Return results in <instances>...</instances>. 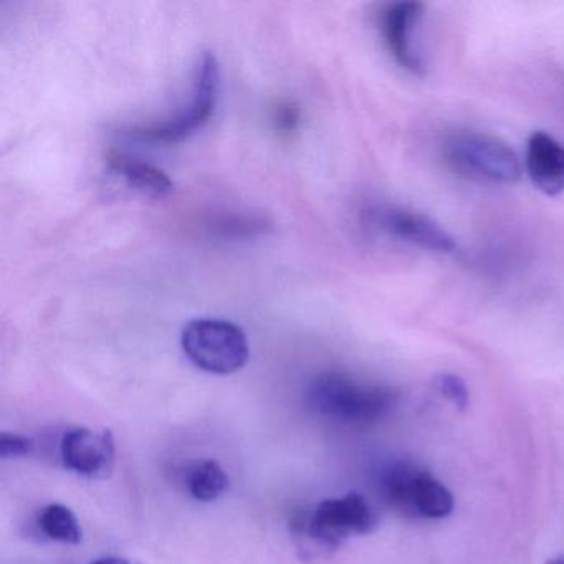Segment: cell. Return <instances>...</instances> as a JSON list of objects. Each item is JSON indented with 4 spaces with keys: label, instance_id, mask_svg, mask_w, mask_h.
Masks as SVG:
<instances>
[{
    "label": "cell",
    "instance_id": "cell-3",
    "mask_svg": "<svg viewBox=\"0 0 564 564\" xmlns=\"http://www.w3.org/2000/svg\"><path fill=\"white\" fill-rule=\"evenodd\" d=\"M386 503L405 518L442 520L454 511V495L429 470L395 462L382 471L379 480Z\"/></svg>",
    "mask_w": 564,
    "mask_h": 564
},
{
    "label": "cell",
    "instance_id": "cell-7",
    "mask_svg": "<svg viewBox=\"0 0 564 564\" xmlns=\"http://www.w3.org/2000/svg\"><path fill=\"white\" fill-rule=\"evenodd\" d=\"M366 220L372 229L392 239L411 243L434 253H454V236L432 217L399 206H375L366 210Z\"/></svg>",
    "mask_w": 564,
    "mask_h": 564
},
{
    "label": "cell",
    "instance_id": "cell-1",
    "mask_svg": "<svg viewBox=\"0 0 564 564\" xmlns=\"http://www.w3.org/2000/svg\"><path fill=\"white\" fill-rule=\"evenodd\" d=\"M378 517L358 491L326 498L312 510L292 518V531L300 547L310 554L332 553L352 536L375 531Z\"/></svg>",
    "mask_w": 564,
    "mask_h": 564
},
{
    "label": "cell",
    "instance_id": "cell-14",
    "mask_svg": "<svg viewBox=\"0 0 564 564\" xmlns=\"http://www.w3.org/2000/svg\"><path fill=\"white\" fill-rule=\"evenodd\" d=\"M39 530L48 538L64 544H78L84 540V530L77 514L62 503H51L39 514Z\"/></svg>",
    "mask_w": 564,
    "mask_h": 564
},
{
    "label": "cell",
    "instance_id": "cell-5",
    "mask_svg": "<svg viewBox=\"0 0 564 564\" xmlns=\"http://www.w3.org/2000/svg\"><path fill=\"white\" fill-rule=\"evenodd\" d=\"M181 346L194 366L210 375H234L250 358L246 333L227 319H193L184 326Z\"/></svg>",
    "mask_w": 564,
    "mask_h": 564
},
{
    "label": "cell",
    "instance_id": "cell-11",
    "mask_svg": "<svg viewBox=\"0 0 564 564\" xmlns=\"http://www.w3.org/2000/svg\"><path fill=\"white\" fill-rule=\"evenodd\" d=\"M107 163L111 171L123 177L131 187L151 196H164L173 191V181L160 167L123 151L110 150Z\"/></svg>",
    "mask_w": 564,
    "mask_h": 564
},
{
    "label": "cell",
    "instance_id": "cell-8",
    "mask_svg": "<svg viewBox=\"0 0 564 564\" xmlns=\"http://www.w3.org/2000/svg\"><path fill=\"white\" fill-rule=\"evenodd\" d=\"M61 457L65 468L74 474L105 480L113 474L117 460L113 434L90 427L72 429L62 438Z\"/></svg>",
    "mask_w": 564,
    "mask_h": 564
},
{
    "label": "cell",
    "instance_id": "cell-15",
    "mask_svg": "<svg viewBox=\"0 0 564 564\" xmlns=\"http://www.w3.org/2000/svg\"><path fill=\"white\" fill-rule=\"evenodd\" d=\"M272 123L276 133L290 137L299 130L300 123H302V110L293 101H280L273 107Z\"/></svg>",
    "mask_w": 564,
    "mask_h": 564
},
{
    "label": "cell",
    "instance_id": "cell-10",
    "mask_svg": "<svg viewBox=\"0 0 564 564\" xmlns=\"http://www.w3.org/2000/svg\"><path fill=\"white\" fill-rule=\"evenodd\" d=\"M524 171L544 196L564 194V144L546 131H533L524 148Z\"/></svg>",
    "mask_w": 564,
    "mask_h": 564
},
{
    "label": "cell",
    "instance_id": "cell-4",
    "mask_svg": "<svg viewBox=\"0 0 564 564\" xmlns=\"http://www.w3.org/2000/svg\"><path fill=\"white\" fill-rule=\"evenodd\" d=\"M220 70L214 54L206 52L200 57L194 77L193 97L186 108L160 121V123L138 124L123 131L127 137L144 143L170 144L186 140L214 117L219 98Z\"/></svg>",
    "mask_w": 564,
    "mask_h": 564
},
{
    "label": "cell",
    "instance_id": "cell-12",
    "mask_svg": "<svg viewBox=\"0 0 564 564\" xmlns=\"http://www.w3.org/2000/svg\"><path fill=\"white\" fill-rule=\"evenodd\" d=\"M204 229L220 240H250L267 236L272 224L259 214L217 213L204 220Z\"/></svg>",
    "mask_w": 564,
    "mask_h": 564
},
{
    "label": "cell",
    "instance_id": "cell-18",
    "mask_svg": "<svg viewBox=\"0 0 564 564\" xmlns=\"http://www.w3.org/2000/svg\"><path fill=\"white\" fill-rule=\"evenodd\" d=\"M91 564H147L143 561L131 560V557L123 556H107L100 557V560L94 561Z\"/></svg>",
    "mask_w": 564,
    "mask_h": 564
},
{
    "label": "cell",
    "instance_id": "cell-16",
    "mask_svg": "<svg viewBox=\"0 0 564 564\" xmlns=\"http://www.w3.org/2000/svg\"><path fill=\"white\" fill-rule=\"evenodd\" d=\"M435 388L442 398L447 399L455 409L462 411L468 404V391L465 382L455 375H442L435 379Z\"/></svg>",
    "mask_w": 564,
    "mask_h": 564
},
{
    "label": "cell",
    "instance_id": "cell-19",
    "mask_svg": "<svg viewBox=\"0 0 564 564\" xmlns=\"http://www.w3.org/2000/svg\"><path fill=\"white\" fill-rule=\"evenodd\" d=\"M546 564H564V556L560 554V556L551 557L550 561H546Z\"/></svg>",
    "mask_w": 564,
    "mask_h": 564
},
{
    "label": "cell",
    "instance_id": "cell-17",
    "mask_svg": "<svg viewBox=\"0 0 564 564\" xmlns=\"http://www.w3.org/2000/svg\"><path fill=\"white\" fill-rule=\"evenodd\" d=\"M35 444L31 437L14 434V432H2L0 435V455L2 458L28 457L34 452Z\"/></svg>",
    "mask_w": 564,
    "mask_h": 564
},
{
    "label": "cell",
    "instance_id": "cell-6",
    "mask_svg": "<svg viewBox=\"0 0 564 564\" xmlns=\"http://www.w3.org/2000/svg\"><path fill=\"white\" fill-rule=\"evenodd\" d=\"M445 160L462 176L491 184L520 180L521 161L505 141L477 131H458L444 147Z\"/></svg>",
    "mask_w": 564,
    "mask_h": 564
},
{
    "label": "cell",
    "instance_id": "cell-9",
    "mask_svg": "<svg viewBox=\"0 0 564 564\" xmlns=\"http://www.w3.org/2000/svg\"><path fill=\"white\" fill-rule=\"evenodd\" d=\"M424 18L421 2H394L382 11L381 34L389 54L402 70L414 77L425 74L424 58L415 44V32Z\"/></svg>",
    "mask_w": 564,
    "mask_h": 564
},
{
    "label": "cell",
    "instance_id": "cell-13",
    "mask_svg": "<svg viewBox=\"0 0 564 564\" xmlns=\"http://www.w3.org/2000/svg\"><path fill=\"white\" fill-rule=\"evenodd\" d=\"M184 484L194 500L210 503V501L219 500L226 494L230 480L219 462L213 460V458H203V460H194L187 465L186 471H184Z\"/></svg>",
    "mask_w": 564,
    "mask_h": 564
},
{
    "label": "cell",
    "instance_id": "cell-2",
    "mask_svg": "<svg viewBox=\"0 0 564 564\" xmlns=\"http://www.w3.org/2000/svg\"><path fill=\"white\" fill-rule=\"evenodd\" d=\"M313 411L339 424L366 425L394 408L395 392L381 384L359 381L341 371L316 376L306 389Z\"/></svg>",
    "mask_w": 564,
    "mask_h": 564
}]
</instances>
